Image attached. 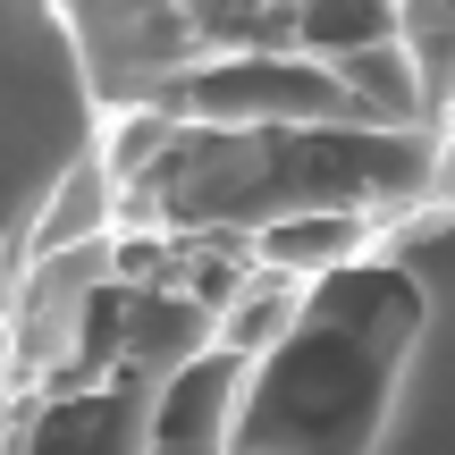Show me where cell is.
Masks as SVG:
<instances>
[{"instance_id": "6da1fadb", "label": "cell", "mask_w": 455, "mask_h": 455, "mask_svg": "<svg viewBox=\"0 0 455 455\" xmlns=\"http://www.w3.org/2000/svg\"><path fill=\"white\" fill-rule=\"evenodd\" d=\"M118 178V236H228L253 244L287 220L396 228L447 186L439 127H178L127 110L101 135Z\"/></svg>"}, {"instance_id": "7a4b0ae2", "label": "cell", "mask_w": 455, "mask_h": 455, "mask_svg": "<svg viewBox=\"0 0 455 455\" xmlns=\"http://www.w3.org/2000/svg\"><path fill=\"white\" fill-rule=\"evenodd\" d=\"M422 295L388 253H363L304 295V321L244 371L236 455H371L413 355Z\"/></svg>"}, {"instance_id": "3957f363", "label": "cell", "mask_w": 455, "mask_h": 455, "mask_svg": "<svg viewBox=\"0 0 455 455\" xmlns=\"http://www.w3.org/2000/svg\"><path fill=\"white\" fill-rule=\"evenodd\" d=\"M447 135V186L430 212L379 228V253L413 278L422 295V321H413V355L396 379L388 430L371 455H455V110L439 118Z\"/></svg>"}, {"instance_id": "277c9868", "label": "cell", "mask_w": 455, "mask_h": 455, "mask_svg": "<svg viewBox=\"0 0 455 455\" xmlns=\"http://www.w3.org/2000/svg\"><path fill=\"white\" fill-rule=\"evenodd\" d=\"M253 363L212 346L203 363H186L161 388V422H152V455H236V405Z\"/></svg>"}, {"instance_id": "5b68a950", "label": "cell", "mask_w": 455, "mask_h": 455, "mask_svg": "<svg viewBox=\"0 0 455 455\" xmlns=\"http://www.w3.org/2000/svg\"><path fill=\"white\" fill-rule=\"evenodd\" d=\"M396 17H405V51L430 93V127H439L455 110V0H396Z\"/></svg>"}]
</instances>
